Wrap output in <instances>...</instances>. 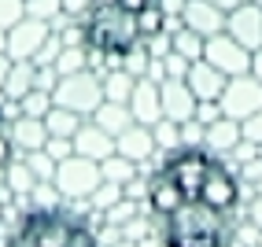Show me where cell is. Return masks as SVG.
<instances>
[{
  "mask_svg": "<svg viewBox=\"0 0 262 247\" xmlns=\"http://www.w3.org/2000/svg\"><path fill=\"white\" fill-rule=\"evenodd\" d=\"M122 236H126V240H141V236H148V221H141V218L126 221V225H122Z\"/></svg>",
  "mask_w": 262,
  "mask_h": 247,
  "instance_id": "cell-50",
  "label": "cell"
},
{
  "mask_svg": "<svg viewBox=\"0 0 262 247\" xmlns=\"http://www.w3.org/2000/svg\"><path fill=\"white\" fill-rule=\"evenodd\" d=\"M225 33H229L233 41H240L244 48H262V8L258 4H240L225 15Z\"/></svg>",
  "mask_w": 262,
  "mask_h": 247,
  "instance_id": "cell-11",
  "label": "cell"
},
{
  "mask_svg": "<svg viewBox=\"0 0 262 247\" xmlns=\"http://www.w3.org/2000/svg\"><path fill=\"white\" fill-rule=\"evenodd\" d=\"M11 56H8V52H4V56H0V93H4V81H8V70H11Z\"/></svg>",
  "mask_w": 262,
  "mask_h": 247,
  "instance_id": "cell-54",
  "label": "cell"
},
{
  "mask_svg": "<svg viewBox=\"0 0 262 247\" xmlns=\"http://www.w3.org/2000/svg\"><path fill=\"white\" fill-rule=\"evenodd\" d=\"M137 207H141L137 199H129V196H122V199H118L115 207H107V210H103V218H107V225L122 229L126 221H133V218H137Z\"/></svg>",
  "mask_w": 262,
  "mask_h": 247,
  "instance_id": "cell-35",
  "label": "cell"
},
{
  "mask_svg": "<svg viewBox=\"0 0 262 247\" xmlns=\"http://www.w3.org/2000/svg\"><path fill=\"white\" fill-rule=\"evenodd\" d=\"M141 41L137 33V15L118 8V4H96L85 19V44L107 48V52H126L129 44Z\"/></svg>",
  "mask_w": 262,
  "mask_h": 247,
  "instance_id": "cell-2",
  "label": "cell"
},
{
  "mask_svg": "<svg viewBox=\"0 0 262 247\" xmlns=\"http://www.w3.org/2000/svg\"><path fill=\"white\" fill-rule=\"evenodd\" d=\"M163 66H166V78H185L188 74V66H192V59H185L181 56V52H166V56H163Z\"/></svg>",
  "mask_w": 262,
  "mask_h": 247,
  "instance_id": "cell-42",
  "label": "cell"
},
{
  "mask_svg": "<svg viewBox=\"0 0 262 247\" xmlns=\"http://www.w3.org/2000/svg\"><path fill=\"white\" fill-rule=\"evenodd\" d=\"M251 74L262 81V48H255V52H251Z\"/></svg>",
  "mask_w": 262,
  "mask_h": 247,
  "instance_id": "cell-55",
  "label": "cell"
},
{
  "mask_svg": "<svg viewBox=\"0 0 262 247\" xmlns=\"http://www.w3.org/2000/svg\"><path fill=\"white\" fill-rule=\"evenodd\" d=\"M85 115L71 111V107H59V103H52L48 115H45V126H48V137H74L81 129Z\"/></svg>",
  "mask_w": 262,
  "mask_h": 247,
  "instance_id": "cell-24",
  "label": "cell"
},
{
  "mask_svg": "<svg viewBox=\"0 0 262 247\" xmlns=\"http://www.w3.org/2000/svg\"><path fill=\"white\" fill-rule=\"evenodd\" d=\"M100 181H103L100 163H93L85 155H71L63 163H56V188L63 199H89L100 188Z\"/></svg>",
  "mask_w": 262,
  "mask_h": 247,
  "instance_id": "cell-7",
  "label": "cell"
},
{
  "mask_svg": "<svg viewBox=\"0 0 262 247\" xmlns=\"http://www.w3.org/2000/svg\"><path fill=\"white\" fill-rule=\"evenodd\" d=\"M258 247H262V233H258Z\"/></svg>",
  "mask_w": 262,
  "mask_h": 247,
  "instance_id": "cell-60",
  "label": "cell"
},
{
  "mask_svg": "<svg viewBox=\"0 0 262 247\" xmlns=\"http://www.w3.org/2000/svg\"><path fill=\"white\" fill-rule=\"evenodd\" d=\"M240 196H244V185H240V173L229 166V163H211L203 177V188H200V203H207L211 210H222V214H233L240 207Z\"/></svg>",
  "mask_w": 262,
  "mask_h": 247,
  "instance_id": "cell-5",
  "label": "cell"
},
{
  "mask_svg": "<svg viewBox=\"0 0 262 247\" xmlns=\"http://www.w3.org/2000/svg\"><path fill=\"white\" fill-rule=\"evenodd\" d=\"M100 173H103V181H111V185H126V181H133L137 173H141V166L133 163V159H126V155H107L100 163Z\"/></svg>",
  "mask_w": 262,
  "mask_h": 247,
  "instance_id": "cell-26",
  "label": "cell"
},
{
  "mask_svg": "<svg viewBox=\"0 0 262 247\" xmlns=\"http://www.w3.org/2000/svg\"><path fill=\"white\" fill-rule=\"evenodd\" d=\"M74 155H85V159H93V163H103L107 155H115V137L103 133L93 118H85L81 129L74 133Z\"/></svg>",
  "mask_w": 262,
  "mask_h": 247,
  "instance_id": "cell-17",
  "label": "cell"
},
{
  "mask_svg": "<svg viewBox=\"0 0 262 247\" xmlns=\"http://www.w3.org/2000/svg\"><path fill=\"white\" fill-rule=\"evenodd\" d=\"M203 59L218 66L225 78H236V74H248L251 70V48H244L240 41H233L229 33H214V37L203 41Z\"/></svg>",
  "mask_w": 262,
  "mask_h": 247,
  "instance_id": "cell-9",
  "label": "cell"
},
{
  "mask_svg": "<svg viewBox=\"0 0 262 247\" xmlns=\"http://www.w3.org/2000/svg\"><path fill=\"white\" fill-rule=\"evenodd\" d=\"M203 41H207V37H200V33H196V30H188L185 23L170 33V48H173V52H181V56L192 59V63L203 59Z\"/></svg>",
  "mask_w": 262,
  "mask_h": 247,
  "instance_id": "cell-27",
  "label": "cell"
},
{
  "mask_svg": "<svg viewBox=\"0 0 262 247\" xmlns=\"http://www.w3.org/2000/svg\"><path fill=\"white\" fill-rule=\"evenodd\" d=\"M148 63H151V56H148L144 41H137V44H129L126 52H122V70L133 74V78H144L148 74Z\"/></svg>",
  "mask_w": 262,
  "mask_h": 247,
  "instance_id": "cell-30",
  "label": "cell"
},
{
  "mask_svg": "<svg viewBox=\"0 0 262 247\" xmlns=\"http://www.w3.org/2000/svg\"><path fill=\"white\" fill-rule=\"evenodd\" d=\"M185 203H188V196L181 192V185L173 181L166 170H159V177L148 185V207H151V214L155 218H170L173 210L185 207Z\"/></svg>",
  "mask_w": 262,
  "mask_h": 247,
  "instance_id": "cell-14",
  "label": "cell"
},
{
  "mask_svg": "<svg viewBox=\"0 0 262 247\" xmlns=\"http://www.w3.org/2000/svg\"><path fill=\"white\" fill-rule=\"evenodd\" d=\"M218 103H222V115H229V118L244 122L248 115L262 111V81L251 74V70H248V74H236V78L225 81V89H222Z\"/></svg>",
  "mask_w": 262,
  "mask_h": 247,
  "instance_id": "cell-8",
  "label": "cell"
},
{
  "mask_svg": "<svg viewBox=\"0 0 262 247\" xmlns=\"http://www.w3.org/2000/svg\"><path fill=\"white\" fill-rule=\"evenodd\" d=\"M211 163H214L211 151H203V148H178V151H166L163 170L181 185V192L188 199H200V188H203V177L211 170Z\"/></svg>",
  "mask_w": 262,
  "mask_h": 247,
  "instance_id": "cell-6",
  "label": "cell"
},
{
  "mask_svg": "<svg viewBox=\"0 0 262 247\" xmlns=\"http://www.w3.org/2000/svg\"><path fill=\"white\" fill-rule=\"evenodd\" d=\"M93 122L103 129V133H111V137H122L129 126H133V111H129V103H115V100H103L100 107L93 111Z\"/></svg>",
  "mask_w": 262,
  "mask_h": 247,
  "instance_id": "cell-21",
  "label": "cell"
},
{
  "mask_svg": "<svg viewBox=\"0 0 262 247\" xmlns=\"http://www.w3.org/2000/svg\"><path fill=\"white\" fill-rule=\"evenodd\" d=\"M4 185L23 207H30V192H33V185H37V177H33L26 159H11V163L4 166Z\"/></svg>",
  "mask_w": 262,
  "mask_h": 247,
  "instance_id": "cell-22",
  "label": "cell"
},
{
  "mask_svg": "<svg viewBox=\"0 0 262 247\" xmlns=\"http://www.w3.org/2000/svg\"><path fill=\"white\" fill-rule=\"evenodd\" d=\"M151 133H155V148H159V155L178 151V148H181V129H178V122L159 118V122L151 126Z\"/></svg>",
  "mask_w": 262,
  "mask_h": 247,
  "instance_id": "cell-29",
  "label": "cell"
},
{
  "mask_svg": "<svg viewBox=\"0 0 262 247\" xmlns=\"http://www.w3.org/2000/svg\"><path fill=\"white\" fill-rule=\"evenodd\" d=\"M144 48H148V56L151 59H163L166 52H170V33H151V37H141Z\"/></svg>",
  "mask_w": 262,
  "mask_h": 247,
  "instance_id": "cell-44",
  "label": "cell"
},
{
  "mask_svg": "<svg viewBox=\"0 0 262 247\" xmlns=\"http://www.w3.org/2000/svg\"><path fill=\"white\" fill-rule=\"evenodd\" d=\"M122 196H129V199H137V203H141V199H148V185L141 181V173H137L133 181H126V185H122Z\"/></svg>",
  "mask_w": 262,
  "mask_h": 247,
  "instance_id": "cell-49",
  "label": "cell"
},
{
  "mask_svg": "<svg viewBox=\"0 0 262 247\" xmlns=\"http://www.w3.org/2000/svg\"><path fill=\"white\" fill-rule=\"evenodd\" d=\"M23 159L30 163V170H33V177H37V181H56V159H52L45 148L41 151H26Z\"/></svg>",
  "mask_w": 262,
  "mask_h": 247,
  "instance_id": "cell-33",
  "label": "cell"
},
{
  "mask_svg": "<svg viewBox=\"0 0 262 247\" xmlns=\"http://www.w3.org/2000/svg\"><path fill=\"white\" fill-rule=\"evenodd\" d=\"M78 229V218L63 214V210H33L23 218L19 233H15V247H71V236Z\"/></svg>",
  "mask_w": 262,
  "mask_h": 247,
  "instance_id": "cell-3",
  "label": "cell"
},
{
  "mask_svg": "<svg viewBox=\"0 0 262 247\" xmlns=\"http://www.w3.org/2000/svg\"><path fill=\"white\" fill-rule=\"evenodd\" d=\"M52 103L59 107H71L85 118H93V111L103 103V85H100V74H93L89 66L85 70H74V74H59L56 89H52Z\"/></svg>",
  "mask_w": 262,
  "mask_h": 247,
  "instance_id": "cell-4",
  "label": "cell"
},
{
  "mask_svg": "<svg viewBox=\"0 0 262 247\" xmlns=\"http://www.w3.org/2000/svg\"><path fill=\"white\" fill-rule=\"evenodd\" d=\"M196 118L203 122V126L218 122V118H222V103H218V100H200V103H196Z\"/></svg>",
  "mask_w": 262,
  "mask_h": 247,
  "instance_id": "cell-45",
  "label": "cell"
},
{
  "mask_svg": "<svg viewBox=\"0 0 262 247\" xmlns=\"http://www.w3.org/2000/svg\"><path fill=\"white\" fill-rule=\"evenodd\" d=\"M59 48H63V41H59V33L52 30V33H48V41L41 44V52L33 56V63H37V66H52V63H56V56H59Z\"/></svg>",
  "mask_w": 262,
  "mask_h": 247,
  "instance_id": "cell-41",
  "label": "cell"
},
{
  "mask_svg": "<svg viewBox=\"0 0 262 247\" xmlns=\"http://www.w3.org/2000/svg\"><path fill=\"white\" fill-rule=\"evenodd\" d=\"M122 199V185H111V181H100V188L93 192V196L89 199H85V203H89L93 210H100V214H103V210H107V207H115Z\"/></svg>",
  "mask_w": 262,
  "mask_h": 247,
  "instance_id": "cell-36",
  "label": "cell"
},
{
  "mask_svg": "<svg viewBox=\"0 0 262 247\" xmlns=\"http://www.w3.org/2000/svg\"><path fill=\"white\" fill-rule=\"evenodd\" d=\"M181 148H203V133H207V126L200 118H188V122H181Z\"/></svg>",
  "mask_w": 262,
  "mask_h": 247,
  "instance_id": "cell-38",
  "label": "cell"
},
{
  "mask_svg": "<svg viewBox=\"0 0 262 247\" xmlns=\"http://www.w3.org/2000/svg\"><path fill=\"white\" fill-rule=\"evenodd\" d=\"M229 240H233L229 214L211 210L200 199H188L185 207L173 210L163 233L166 247H229Z\"/></svg>",
  "mask_w": 262,
  "mask_h": 247,
  "instance_id": "cell-1",
  "label": "cell"
},
{
  "mask_svg": "<svg viewBox=\"0 0 262 247\" xmlns=\"http://www.w3.org/2000/svg\"><path fill=\"white\" fill-rule=\"evenodd\" d=\"M148 4H155V0H118V8H126V11H141V8H148Z\"/></svg>",
  "mask_w": 262,
  "mask_h": 247,
  "instance_id": "cell-53",
  "label": "cell"
},
{
  "mask_svg": "<svg viewBox=\"0 0 262 247\" xmlns=\"http://www.w3.org/2000/svg\"><path fill=\"white\" fill-rule=\"evenodd\" d=\"M137 33H141V37H151V33H170L166 30V15H163L159 4H148V8L137 11Z\"/></svg>",
  "mask_w": 262,
  "mask_h": 247,
  "instance_id": "cell-28",
  "label": "cell"
},
{
  "mask_svg": "<svg viewBox=\"0 0 262 247\" xmlns=\"http://www.w3.org/2000/svg\"><path fill=\"white\" fill-rule=\"evenodd\" d=\"M33 81H37V63L33 59H15L11 70H8V81H4V96L8 100H19L33 89Z\"/></svg>",
  "mask_w": 262,
  "mask_h": 247,
  "instance_id": "cell-23",
  "label": "cell"
},
{
  "mask_svg": "<svg viewBox=\"0 0 262 247\" xmlns=\"http://www.w3.org/2000/svg\"><path fill=\"white\" fill-rule=\"evenodd\" d=\"M181 23L188 30H196L200 37H214V33L225 30V11L211 0H188L185 11H181Z\"/></svg>",
  "mask_w": 262,
  "mask_h": 247,
  "instance_id": "cell-16",
  "label": "cell"
},
{
  "mask_svg": "<svg viewBox=\"0 0 262 247\" xmlns=\"http://www.w3.org/2000/svg\"><path fill=\"white\" fill-rule=\"evenodd\" d=\"M59 11H63V0H26V15H33V19L52 23Z\"/></svg>",
  "mask_w": 262,
  "mask_h": 247,
  "instance_id": "cell-39",
  "label": "cell"
},
{
  "mask_svg": "<svg viewBox=\"0 0 262 247\" xmlns=\"http://www.w3.org/2000/svg\"><path fill=\"white\" fill-rule=\"evenodd\" d=\"M185 81H188V89H192V96H196V100H218L229 78H225L218 66H211L207 59H196V63L188 66Z\"/></svg>",
  "mask_w": 262,
  "mask_h": 247,
  "instance_id": "cell-19",
  "label": "cell"
},
{
  "mask_svg": "<svg viewBox=\"0 0 262 247\" xmlns=\"http://www.w3.org/2000/svg\"><path fill=\"white\" fill-rule=\"evenodd\" d=\"M52 66H56V74H74V70H85V44H63Z\"/></svg>",
  "mask_w": 262,
  "mask_h": 247,
  "instance_id": "cell-32",
  "label": "cell"
},
{
  "mask_svg": "<svg viewBox=\"0 0 262 247\" xmlns=\"http://www.w3.org/2000/svg\"><path fill=\"white\" fill-rule=\"evenodd\" d=\"M100 85H103V100H115V103H129L137 78H133V74H126V70L118 66V70H107V74L100 78Z\"/></svg>",
  "mask_w": 262,
  "mask_h": 247,
  "instance_id": "cell-25",
  "label": "cell"
},
{
  "mask_svg": "<svg viewBox=\"0 0 262 247\" xmlns=\"http://www.w3.org/2000/svg\"><path fill=\"white\" fill-rule=\"evenodd\" d=\"M8 133H11V144H15V151H19V155L41 151L45 140H48L45 118H30V115H15V118L8 122Z\"/></svg>",
  "mask_w": 262,
  "mask_h": 247,
  "instance_id": "cell-18",
  "label": "cell"
},
{
  "mask_svg": "<svg viewBox=\"0 0 262 247\" xmlns=\"http://www.w3.org/2000/svg\"><path fill=\"white\" fill-rule=\"evenodd\" d=\"M15 103H19V115L45 118V115H48V107H52V93H45V89H30L26 96H19Z\"/></svg>",
  "mask_w": 262,
  "mask_h": 247,
  "instance_id": "cell-31",
  "label": "cell"
},
{
  "mask_svg": "<svg viewBox=\"0 0 262 247\" xmlns=\"http://www.w3.org/2000/svg\"><path fill=\"white\" fill-rule=\"evenodd\" d=\"M19 19H26V0H0V30H11Z\"/></svg>",
  "mask_w": 262,
  "mask_h": 247,
  "instance_id": "cell-37",
  "label": "cell"
},
{
  "mask_svg": "<svg viewBox=\"0 0 262 247\" xmlns=\"http://www.w3.org/2000/svg\"><path fill=\"white\" fill-rule=\"evenodd\" d=\"M240 140H244L240 122L229 118V115H222L218 122H211V126H207V133H203V148L211 151V155H229V151L240 144Z\"/></svg>",
  "mask_w": 262,
  "mask_h": 247,
  "instance_id": "cell-20",
  "label": "cell"
},
{
  "mask_svg": "<svg viewBox=\"0 0 262 247\" xmlns=\"http://www.w3.org/2000/svg\"><path fill=\"white\" fill-rule=\"evenodd\" d=\"M255 247H258V243H255Z\"/></svg>",
  "mask_w": 262,
  "mask_h": 247,
  "instance_id": "cell-63",
  "label": "cell"
},
{
  "mask_svg": "<svg viewBox=\"0 0 262 247\" xmlns=\"http://www.w3.org/2000/svg\"><path fill=\"white\" fill-rule=\"evenodd\" d=\"M240 133H244V140H251V144H262V111L244 118L240 122Z\"/></svg>",
  "mask_w": 262,
  "mask_h": 247,
  "instance_id": "cell-43",
  "label": "cell"
},
{
  "mask_svg": "<svg viewBox=\"0 0 262 247\" xmlns=\"http://www.w3.org/2000/svg\"><path fill=\"white\" fill-rule=\"evenodd\" d=\"M56 81H59L56 66H37V81H33V89H45V93H52V89H56Z\"/></svg>",
  "mask_w": 262,
  "mask_h": 247,
  "instance_id": "cell-48",
  "label": "cell"
},
{
  "mask_svg": "<svg viewBox=\"0 0 262 247\" xmlns=\"http://www.w3.org/2000/svg\"><path fill=\"white\" fill-rule=\"evenodd\" d=\"M8 247H15V243H8Z\"/></svg>",
  "mask_w": 262,
  "mask_h": 247,
  "instance_id": "cell-62",
  "label": "cell"
},
{
  "mask_svg": "<svg viewBox=\"0 0 262 247\" xmlns=\"http://www.w3.org/2000/svg\"><path fill=\"white\" fill-rule=\"evenodd\" d=\"M144 78H151V81H159V85H163V81H166V66H163V59H151Z\"/></svg>",
  "mask_w": 262,
  "mask_h": 247,
  "instance_id": "cell-52",
  "label": "cell"
},
{
  "mask_svg": "<svg viewBox=\"0 0 262 247\" xmlns=\"http://www.w3.org/2000/svg\"><path fill=\"white\" fill-rule=\"evenodd\" d=\"M0 181H4V170H0Z\"/></svg>",
  "mask_w": 262,
  "mask_h": 247,
  "instance_id": "cell-61",
  "label": "cell"
},
{
  "mask_svg": "<svg viewBox=\"0 0 262 247\" xmlns=\"http://www.w3.org/2000/svg\"><path fill=\"white\" fill-rule=\"evenodd\" d=\"M211 4H218V8H222L225 15H229L233 8H240V4H248V0H211Z\"/></svg>",
  "mask_w": 262,
  "mask_h": 247,
  "instance_id": "cell-56",
  "label": "cell"
},
{
  "mask_svg": "<svg viewBox=\"0 0 262 247\" xmlns=\"http://www.w3.org/2000/svg\"><path fill=\"white\" fill-rule=\"evenodd\" d=\"M159 96H163V118H170V122H188V118H196V96H192V89H188V81L185 78H166L163 85H159Z\"/></svg>",
  "mask_w": 262,
  "mask_h": 247,
  "instance_id": "cell-12",
  "label": "cell"
},
{
  "mask_svg": "<svg viewBox=\"0 0 262 247\" xmlns=\"http://www.w3.org/2000/svg\"><path fill=\"white\" fill-rule=\"evenodd\" d=\"M115 151H118V155H126V159H133L137 166L151 163V159L159 155L151 126H141V122H133V126H129L126 133H122V137H115Z\"/></svg>",
  "mask_w": 262,
  "mask_h": 247,
  "instance_id": "cell-13",
  "label": "cell"
},
{
  "mask_svg": "<svg viewBox=\"0 0 262 247\" xmlns=\"http://www.w3.org/2000/svg\"><path fill=\"white\" fill-rule=\"evenodd\" d=\"M30 203H33V210H56V203H59L56 181H37L33 192H30Z\"/></svg>",
  "mask_w": 262,
  "mask_h": 247,
  "instance_id": "cell-34",
  "label": "cell"
},
{
  "mask_svg": "<svg viewBox=\"0 0 262 247\" xmlns=\"http://www.w3.org/2000/svg\"><path fill=\"white\" fill-rule=\"evenodd\" d=\"M48 33H52V26L45 19L26 15V19H19L8 30V56L11 59H33L41 52V44L48 41Z\"/></svg>",
  "mask_w": 262,
  "mask_h": 247,
  "instance_id": "cell-10",
  "label": "cell"
},
{
  "mask_svg": "<svg viewBox=\"0 0 262 247\" xmlns=\"http://www.w3.org/2000/svg\"><path fill=\"white\" fill-rule=\"evenodd\" d=\"M96 4H118V0H96Z\"/></svg>",
  "mask_w": 262,
  "mask_h": 247,
  "instance_id": "cell-58",
  "label": "cell"
},
{
  "mask_svg": "<svg viewBox=\"0 0 262 247\" xmlns=\"http://www.w3.org/2000/svg\"><path fill=\"white\" fill-rule=\"evenodd\" d=\"M251 4H258V8H262V0H251Z\"/></svg>",
  "mask_w": 262,
  "mask_h": 247,
  "instance_id": "cell-59",
  "label": "cell"
},
{
  "mask_svg": "<svg viewBox=\"0 0 262 247\" xmlns=\"http://www.w3.org/2000/svg\"><path fill=\"white\" fill-rule=\"evenodd\" d=\"M96 8V0H63V11L71 19H89V11Z\"/></svg>",
  "mask_w": 262,
  "mask_h": 247,
  "instance_id": "cell-47",
  "label": "cell"
},
{
  "mask_svg": "<svg viewBox=\"0 0 262 247\" xmlns=\"http://www.w3.org/2000/svg\"><path fill=\"white\" fill-rule=\"evenodd\" d=\"M129 111L141 126H155L163 118V96H159V81L151 78H137L133 96H129Z\"/></svg>",
  "mask_w": 262,
  "mask_h": 247,
  "instance_id": "cell-15",
  "label": "cell"
},
{
  "mask_svg": "<svg viewBox=\"0 0 262 247\" xmlns=\"http://www.w3.org/2000/svg\"><path fill=\"white\" fill-rule=\"evenodd\" d=\"M15 159V144H11V133H8V122L0 118V170Z\"/></svg>",
  "mask_w": 262,
  "mask_h": 247,
  "instance_id": "cell-46",
  "label": "cell"
},
{
  "mask_svg": "<svg viewBox=\"0 0 262 247\" xmlns=\"http://www.w3.org/2000/svg\"><path fill=\"white\" fill-rule=\"evenodd\" d=\"M248 221L262 233V196H251V207H248Z\"/></svg>",
  "mask_w": 262,
  "mask_h": 247,
  "instance_id": "cell-51",
  "label": "cell"
},
{
  "mask_svg": "<svg viewBox=\"0 0 262 247\" xmlns=\"http://www.w3.org/2000/svg\"><path fill=\"white\" fill-rule=\"evenodd\" d=\"M8 52V30H0V56Z\"/></svg>",
  "mask_w": 262,
  "mask_h": 247,
  "instance_id": "cell-57",
  "label": "cell"
},
{
  "mask_svg": "<svg viewBox=\"0 0 262 247\" xmlns=\"http://www.w3.org/2000/svg\"><path fill=\"white\" fill-rule=\"evenodd\" d=\"M45 151L56 159V163H63V159L74 155V137H48L45 140Z\"/></svg>",
  "mask_w": 262,
  "mask_h": 247,
  "instance_id": "cell-40",
  "label": "cell"
}]
</instances>
